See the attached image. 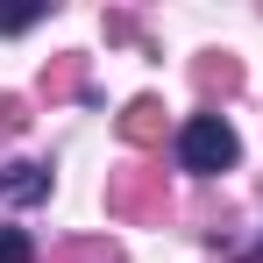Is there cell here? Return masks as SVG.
<instances>
[{
  "label": "cell",
  "instance_id": "52a82bcc",
  "mask_svg": "<svg viewBox=\"0 0 263 263\" xmlns=\"http://www.w3.org/2000/svg\"><path fill=\"white\" fill-rule=\"evenodd\" d=\"M36 22H43V7H0V36H22Z\"/></svg>",
  "mask_w": 263,
  "mask_h": 263
},
{
  "label": "cell",
  "instance_id": "277c9868",
  "mask_svg": "<svg viewBox=\"0 0 263 263\" xmlns=\"http://www.w3.org/2000/svg\"><path fill=\"white\" fill-rule=\"evenodd\" d=\"M121 142H135V149L164 142V107H157V100H128V114H121Z\"/></svg>",
  "mask_w": 263,
  "mask_h": 263
},
{
  "label": "cell",
  "instance_id": "ba28073f",
  "mask_svg": "<svg viewBox=\"0 0 263 263\" xmlns=\"http://www.w3.org/2000/svg\"><path fill=\"white\" fill-rule=\"evenodd\" d=\"M242 263H263V242H256V249H249V256H242Z\"/></svg>",
  "mask_w": 263,
  "mask_h": 263
},
{
  "label": "cell",
  "instance_id": "8992f818",
  "mask_svg": "<svg viewBox=\"0 0 263 263\" xmlns=\"http://www.w3.org/2000/svg\"><path fill=\"white\" fill-rule=\"evenodd\" d=\"M0 263H36V249H29L22 228H0Z\"/></svg>",
  "mask_w": 263,
  "mask_h": 263
},
{
  "label": "cell",
  "instance_id": "3957f363",
  "mask_svg": "<svg viewBox=\"0 0 263 263\" xmlns=\"http://www.w3.org/2000/svg\"><path fill=\"white\" fill-rule=\"evenodd\" d=\"M0 199H14V206L50 199V171L43 164H0Z\"/></svg>",
  "mask_w": 263,
  "mask_h": 263
},
{
  "label": "cell",
  "instance_id": "5b68a950",
  "mask_svg": "<svg viewBox=\"0 0 263 263\" xmlns=\"http://www.w3.org/2000/svg\"><path fill=\"white\" fill-rule=\"evenodd\" d=\"M199 86H206V92H235V86H242V64H235V57H220V64H199Z\"/></svg>",
  "mask_w": 263,
  "mask_h": 263
},
{
  "label": "cell",
  "instance_id": "7a4b0ae2",
  "mask_svg": "<svg viewBox=\"0 0 263 263\" xmlns=\"http://www.w3.org/2000/svg\"><path fill=\"white\" fill-rule=\"evenodd\" d=\"M107 206H114V214H157V206H164V185L142 178V171H121L107 185Z\"/></svg>",
  "mask_w": 263,
  "mask_h": 263
},
{
  "label": "cell",
  "instance_id": "6da1fadb",
  "mask_svg": "<svg viewBox=\"0 0 263 263\" xmlns=\"http://www.w3.org/2000/svg\"><path fill=\"white\" fill-rule=\"evenodd\" d=\"M235 157H242V142H235V128L220 121V114H192L185 128H178V164L199 178H220L235 171Z\"/></svg>",
  "mask_w": 263,
  "mask_h": 263
}]
</instances>
